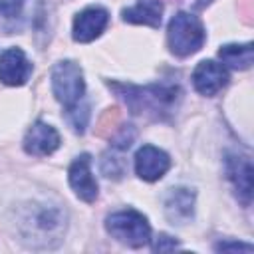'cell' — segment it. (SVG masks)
Masks as SVG:
<instances>
[{
	"label": "cell",
	"mask_w": 254,
	"mask_h": 254,
	"mask_svg": "<svg viewBox=\"0 0 254 254\" xmlns=\"http://www.w3.org/2000/svg\"><path fill=\"white\" fill-rule=\"evenodd\" d=\"M111 89L117 91V95L123 97L131 113L135 115H151V117H167L177 101L181 99V89L177 85H165V83H155V85H121V83H109Z\"/></svg>",
	"instance_id": "obj_1"
},
{
	"label": "cell",
	"mask_w": 254,
	"mask_h": 254,
	"mask_svg": "<svg viewBox=\"0 0 254 254\" xmlns=\"http://www.w3.org/2000/svg\"><path fill=\"white\" fill-rule=\"evenodd\" d=\"M167 40H169L171 52L175 56L185 58V56H190V54H194L202 48L204 28H202V24L196 16L187 14V12H179L169 22Z\"/></svg>",
	"instance_id": "obj_2"
},
{
	"label": "cell",
	"mask_w": 254,
	"mask_h": 254,
	"mask_svg": "<svg viewBox=\"0 0 254 254\" xmlns=\"http://www.w3.org/2000/svg\"><path fill=\"white\" fill-rule=\"evenodd\" d=\"M105 228L115 240H119L121 244L131 246V248H141L151 240L149 222L137 210L113 212L111 216H107Z\"/></svg>",
	"instance_id": "obj_3"
},
{
	"label": "cell",
	"mask_w": 254,
	"mask_h": 254,
	"mask_svg": "<svg viewBox=\"0 0 254 254\" xmlns=\"http://www.w3.org/2000/svg\"><path fill=\"white\" fill-rule=\"evenodd\" d=\"M52 87H54L56 99L62 105L65 107L75 105L83 97V91H85L81 67L69 60L56 64L52 71Z\"/></svg>",
	"instance_id": "obj_4"
},
{
	"label": "cell",
	"mask_w": 254,
	"mask_h": 254,
	"mask_svg": "<svg viewBox=\"0 0 254 254\" xmlns=\"http://www.w3.org/2000/svg\"><path fill=\"white\" fill-rule=\"evenodd\" d=\"M171 167L169 155L153 145H145L135 155V171L143 181H157L161 179Z\"/></svg>",
	"instance_id": "obj_5"
},
{
	"label": "cell",
	"mask_w": 254,
	"mask_h": 254,
	"mask_svg": "<svg viewBox=\"0 0 254 254\" xmlns=\"http://www.w3.org/2000/svg\"><path fill=\"white\" fill-rule=\"evenodd\" d=\"M228 81V73L224 69V65L216 64V62H210V60H204L200 62L194 71H192V83H194V89L202 95H216Z\"/></svg>",
	"instance_id": "obj_6"
},
{
	"label": "cell",
	"mask_w": 254,
	"mask_h": 254,
	"mask_svg": "<svg viewBox=\"0 0 254 254\" xmlns=\"http://www.w3.org/2000/svg\"><path fill=\"white\" fill-rule=\"evenodd\" d=\"M107 10L99 6H89L81 10L73 20V40L75 42H91L95 40L107 26Z\"/></svg>",
	"instance_id": "obj_7"
},
{
	"label": "cell",
	"mask_w": 254,
	"mask_h": 254,
	"mask_svg": "<svg viewBox=\"0 0 254 254\" xmlns=\"http://www.w3.org/2000/svg\"><path fill=\"white\" fill-rule=\"evenodd\" d=\"M69 185L81 200L93 202L97 198V181L91 175L89 155H79L71 163V167H69Z\"/></svg>",
	"instance_id": "obj_8"
},
{
	"label": "cell",
	"mask_w": 254,
	"mask_h": 254,
	"mask_svg": "<svg viewBox=\"0 0 254 254\" xmlns=\"http://www.w3.org/2000/svg\"><path fill=\"white\" fill-rule=\"evenodd\" d=\"M32 73V64L22 50L10 48L0 56V81L6 85H24Z\"/></svg>",
	"instance_id": "obj_9"
},
{
	"label": "cell",
	"mask_w": 254,
	"mask_h": 254,
	"mask_svg": "<svg viewBox=\"0 0 254 254\" xmlns=\"http://www.w3.org/2000/svg\"><path fill=\"white\" fill-rule=\"evenodd\" d=\"M58 147H60V135H58V131L52 125L42 123V121L34 123L30 127V131L26 133V137H24V149H26V153L36 155V157L52 155Z\"/></svg>",
	"instance_id": "obj_10"
},
{
	"label": "cell",
	"mask_w": 254,
	"mask_h": 254,
	"mask_svg": "<svg viewBox=\"0 0 254 254\" xmlns=\"http://www.w3.org/2000/svg\"><path fill=\"white\" fill-rule=\"evenodd\" d=\"M30 228H32V234H40L42 240H48L50 238H56L64 232L65 228V222H64V216L58 208H52V206H42L34 212L32 216V222H28Z\"/></svg>",
	"instance_id": "obj_11"
},
{
	"label": "cell",
	"mask_w": 254,
	"mask_h": 254,
	"mask_svg": "<svg viewBox=\"0 0 254 254\" xmlns=\"http://www.w3.org/2000/svg\"><path fill=\"white\" fill-rule=\"evenodd\" d=\"M226 171H228V179L232 181L238 196L248 202L252 196V165L246 157H236L230 155L226 159Z\"/></svg>",
	"instance_id": "obj_12"
},
{
	"label": "cell",
	"mask_w": 254,
	"mask_h": 254,
	"mask_svg": "<svg viewBox=\"0 0 254 254\" xmlns=\"http://www.w3.org/2000/svg\"><path fill=\"white\" fill-rule=\"evenodd\" d=\"M194 210V194L189 189H171L165 198V212L173 224H185L192 218Z\"/></svg>",
	"instance_id": "obj_13"
},
{
	"label": "cell",
	"mask_w": 254,
	"mask_h": 254,
	"mask_svg": "<svg viewBox=\"0 0 254 254\" xmlns=\"http://www.w3.org/2000/svg\"><path fill=\"white\" fill-rule=\"evenodd\" d=\"M163 16V2L161 0H139L135 6L123 10V20L131 24H145L159 28Z\"/></svg>",
	"instance_id": "obj_14"
},
{
	"label": "cell",
	"mask_w": 254,
	"mask_h": 254,
	"mask_svg": "<svg viewBox=\"0 0 254 254\" xmlns=\"http://www.w3.org/2000/svg\"><path fill=\"white\" fill-rule=\"evenodd\" d=\"M218 58L234 67V69H248L252 65V44H244V46H238V44H228V46H222L218 50Z\"/></svg>",
	"instance_id": "obj_15"
},
{
	"label": "cell",
	"mask_w": 254,
	"mask_h": 254,
	"mask_svg": "<svg viewBox=\"0 0 254 254\" xmlns=\"http://www.w3.org/2000/svg\"><path fill=\"white\" fill-rule=\"evenodd\" d=\"M119 123H121V111H119V107H107L99 115V119H97L95 135L97 137H103V139H111L117 133Z\"/></svg>",
	"instance_id": "obj_16"
},
{
	"label": "cell",
	"mask_w": 254,
	"mask_h": 254,
	"mask_svg": "<svg viewBox=\"0 0 254 254\" xmlns=\"http://www.w3.org/2000/svg\"><path fill=\"white\" fill-rule=\"evenodd\" d=\"M65 115H67V121L71 123V127H73L77 133H83V129H85V125H87V117H89L87 103H83V101L79 99L75 105L67 107Z\"/></svg>",
	"instance_id": "obj_17"
},
{
	"label": "cell",
	"mask_w": 254,
	"mask_h": 254,
	"mask_svg": "<svg viewBox=\"0 0 254 254\" xmlns=\"http://www.w3.org/2000/svg\"><path fill=\"white\" fill-rule=\"evenodd\" d=\"M101 171H103L105 177L119 179V177L123 175L125 167H123V161H121L119 157H109V155H105V157H103V163H101Z\"/></svg>",
	"instance_id": "obj_18"
},
{
	"label": "cell",
	"mask_w": 254,
	"mask_h": 254,
	"mask_svg": "<svg viewBox=\"0 0 254 254\" xmlns=\"http://www.w3.org/2000/svg\"><path fill=\"white\" fill-rule=\"evenodd\" d=\"M22 8H24V0H0V16L8 20L20 16Z\"/></svg>",
	"instance_id": "obj_19"
},
{
	"label": "cell",
	"mask_w": 254,
	"mask_h": 254,
	"mask_svg": "<svg viewBox=\"0 0 254 254\" xmlns=\"http://www.w3.org/2000/svg\"><path fill=\"white\" fill-rule=\"evenodd\" d=\"M177 246H179V242H177L175 238L167 236V234H159V236H157V242L153 244V248H155V250H159V252H165V250H175Z\"/></svg>",
	"instance_id": "obj_20"
},
{
	"label": "cell",
	"mask_w": 254,
	"mask_h": 254,
	"mask_svg": "<svg viewBox=\"0 0 254 254\" xmlns=\"http://www.w3.org/2000/svg\"><path fill=\"white\" fill-rule=\"evenodd\" d=\"M214 248L222 250V252H226V250H246V252H252V246L250 244H242V242H218Z\"/></svg>",
	"instance_id": "obj_21"
},
{
	"label": "cell",
	"mask_w": 254,
	"mask_h": 254,
	"mask_svg": "<svg viewBox=\"0 0 254 254\" xmlns=\"http://www.w3.org/2000/svg\"><path fill=\"white\" fill-rule=\"evenodd\" d=\"M240 10H242V18L244 22H252V0H240Z\"/></svg>",
	"instance_id": "obj_22"
},
{
	"label": "cell",
	"mask_w": 254,
	"mask_h": 254,
	"mask_svg": "<svg viewBox=\"0 0 254 254\" xmlns=\"http://www.w3.org/2000/svg\"><path fill=\"white\" fill-rule=\"evenodd\" d=\"M208 2H212V0H198V6H206Z\"/></svg>",
	"instance_id": "obj_23"
}]
</instances>
